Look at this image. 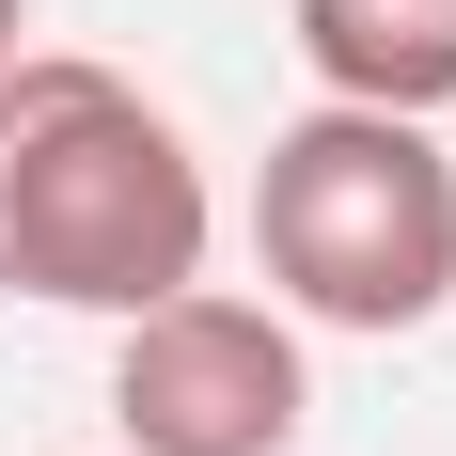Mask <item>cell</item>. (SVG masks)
I'll return each instance as SVG.
<instances>
[{
	"label": "cell",
	"mask_w": 456,
	"mask_h": 456,
	"mask_svg": "<svg viewBox=\"0 0 456 456\" xmlns=\"http://www.w3.org/2000/svg\"><path fill=\"white\" fill-rule=\"evenodd\" d=\"M205 158L142 79L79 63V47H16L0 63V299L47 315H110L205 283Z\"/></svg>",
	"instance_id": "6da1fadb"
},
{
	"label": "cell",
	"mask_w": 456,
	"mask_h": 456,
	"mask_svg": "<svg viewBox=\"0 0 456 456\" xmlns=\"http://www.w3.org/2000/svg\"><path fill=\"white\" fill-rule=\"evenodd\" d=\"M252 268H268L283 315L315 330H425L456 299V158L410 110H346L315 94L299 126H268V174H252Z\"/></svg>",
	"instance_id": "7a4b0ae2"
},
{
	"label": "cell",
	"mask_w": 456,
	"mask_h": 456,
	"mask_svg": "<svg viewBox=\"0 0 456 456\" xmlns=\"http://www.w3.org/2000/svg\"><path fill=\"white\" fill-rule=\"evenodd\" d=\"M110 425H126V456H283L315 425L299 315L283 299H236V283L142 299L126 346H110Z\"/></svg>",
	"instance_id": "3957f363"
},
{
	"label": "cell",
	"mask_w": 456,
	"mask_h": 456,
	"mask_svg": "<svg viewBox=\"0 0 456 456\" xmlns=\"http://www.w3.org/2000/svg\"><path fill=\"white\" fill-rule=\"evenodd\" d=\"M299 16V63H315V94H346V110H456V0H283Z\"/></svg>",
	"instance_id": "277c9868"
},
{
	"label": "cell",
	"mask_w": 456,
	"mask_h": 456,
	"mask_svg": "<svg viewBox=\"0 0 456 456\" xmlns=\"http://www.w3.org/2000/svg\"><path fill=\"white\" fill-rule=\"evenodd\" d=\"M16 47H32V0H0V63H16Z\"/></svg>",
	"instance_id": "5b68a950"
}]
</instances>
